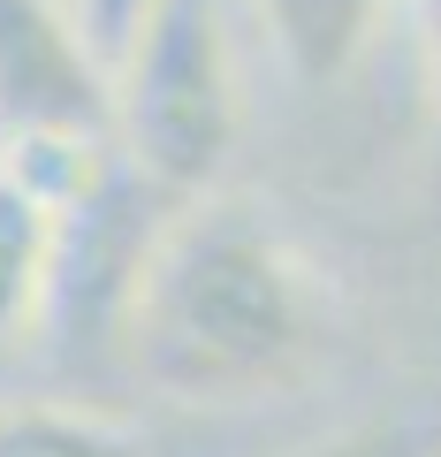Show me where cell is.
<instances>
[{"mask_svg":"<svg viewBox=\"0 0 441 457\" xmlns=\"http://www.w3.org/2000/svg\"><path fill=\"white\" fill-rule=\"evenodd\" d=\"M122 343L152 389L229 404L290 381L327 343V290L259 206L206 198L152 237L122 305Z\"/></svg>","mask_w":441,"mask_h":457,"instance_id":"obj_1","label":"cell"},{"mask_svg":"<svg viewBox=\"0 0 441 457\" xmlns=\"http://www.w3.org/2000/svg\"><path fill=\"white\" fill-rule=\"evenodd\" d=\"M251 8H259L266 38H274L282 69L297 84H312V92L343 84L373 54L380 23H388V0H251Z\"/></svg>","mask_w":441,"mask_h":457,"instance_id":"obj_5","label":"cell"},{"mask_svg":"<svg viewBox=\"0 0 441 457\" xmlns=\"http://www.w3.org/2000/svg\"><path fill=\"white\" fill-rule=\"evenodd\" d=\"M290 457H426V442L404 420H365V427H343V435H327V442H305Z\"/></svg>","mask_w":441,"mask_h":457,"instance_id":"obj_7","label":"cell"},{"mask_svg":"<svg viewBox=\"0 0 441 457\" xmlns=\"http://www.w3.org/2000/svg\"><path fill=\"white\" fill-rule=\"evenodd\" d=\"M419 54H426V122H434V161H441V0H419Z\"/></svg>","mask_w":441,"mask_h":457,"instance_id":"obj_9","label":"cell"},{"mask_svg":"<svg viewBox=\"0 0 441 457\" xmlns=\"http://www.w3.org/2000/svg\"><path fill=\"white\" fill-rule=\"evenodd\" d=\"M152 8H160V0H77V23H84V38L99 46V62L115 69L122 54H130V38L152 23Z\"/></svg>","mask_w":441,"mask_h":457,"instance_id":"obj_8","label":"cell"},{"mask_svg":"<svg viewBox=\"0 0 441 457\" xmlns=\"http://www.w3.org/2000/svg\"><path fill=\"white\" fill-rule=\"evenodd\" d=\"M0 457H145V442L99 411L0 404Z\"/></svg>","mask_w":441,"mask_h":457,"instance_id":"obj_6","label":"cell"},{"mask_svg":"<svg viewBox=\"0 0 441 457\" xmlns=\"http://www.w3.org/2000/svg\"><path fill=\"white\" fill-rule=\"evenodd\" d=\"M434 457H441V450H434Z\"/></svg>","mask_w":441,"mask_h":457,"instance_id":"obj_10","label":"cell"},{"mask_svg":"<svg viewBox=\"0 0 441 457\" xmlns=\"http://www.w3.org/2000/svg\"><path fill=\"white\" fill-rule=\"evenodd\" d=\"M115 137L99 145H8L0 161V336L53 305L69 198L107 168Z\"/></svg>","mask_w":441,"mask_h":457,"instance_id":"obj_4","label":"cell"},{"mask_svg":"<svg viewBox=\"0 0 441 457\" xmlns=\"http://www.w3.org/2000/svg\"><path fill=\"white\" fill-rule=\"evenodd\" d=\"M0 130L8 145L115 137V69L61 0H0Z\"/></svg>","mask_w":441,"mask_h":457,"instance_id":"obj_3","label":"cell"},{"mask_svg":"<svg viewBox=\"0 0 441 457\" xmlns=\"http://www.w3.org/2000/svg\"><path fill=\"white\" fill-rule=\"evenodd\" d=\"M115 145L160 198H206L236 153V54L213 0H160L115 62Z\"/></svg>","mask_w":441,"mask_h":457,"instance_id":"obj_2","label":"cell"}]
</instances>
